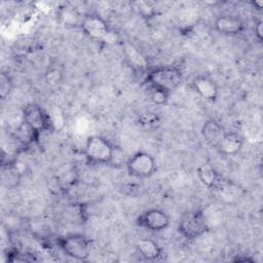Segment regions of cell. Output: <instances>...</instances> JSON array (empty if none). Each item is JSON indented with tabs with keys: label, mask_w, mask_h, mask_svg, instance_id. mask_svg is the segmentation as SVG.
Returning a JSON list of instances; mask_svg holds the SVG:
<instances>
[{
	"label": "cell",
	"mask_w": 263,
	"mask_h": 263,
	"mask_svg": "<svg viewBox=\"0 0 263 263\" xmlns=\"http://www.w3.org/2000/svg\"><path fill=\"white\" fill-rule=\"evenodd\" d=\"M183 70L179 65L157 66L147 70L144 82L148 88H157L170 95L178 88L183 81Z\"/></svg>",
	"instance_id": "cell-1"
},
{
	"label": "cell",
	"mask_w": 263,
	"mask_h": 263,
	"mask_svg": "<svg viewBox=\"0 0 263 263\" xmlns=\"http://www.w3.org/2000/svg\"><path fill=\"white\" fill-rule=\"evenodd\" d=\"M21 112L24 123L31 130L36 142L41 134L55 130L49 112L42 106L36 103H29L22 108Z\"/></svg>",
	"instance_id": "cell-2"
},
{
	"label": "cell",
	"mask_w": 263,
	"mask_h": 263,
	"mask_svg": "<svg viewBox=\"0 0 263 263\" xmlns=\"http://www.w3.org/2000/svg\"><path fill=\"white\" fill-rule=\"evenodd\" d=\"M84 156L90 166L110 164L114 158V145L105 137L89 136L84 144Z\"/></svg>",
	"instance_id": "cell-3"
},
{
	"label": "cell",
	"mask_w": 263,
	"mask_h": 263,
	"mask_svg": "<svg viewBox=\"0 0 263 263\" xmlns=\"http://www.w3.org/2000/svg\"><path fill=\"white\" fill-rule=\"evenodd\" d=\"M55 242L64 254L75 260L84 261L90 256L92 241L82 233H69L59 236Z\"/></svg>",
	"instance_id": "cell-4"
},
{
	"label": "cell",
	"mask_w": 263,
	"mask_h": 263,
	"mask_svg": "<svg viewBox=\"0 0 263 263\" xmlns=\"http://www.w3.org/2000/svg\"><path fill=\"white\" fill-rule=\"evenodd\" d=\"M178 232L188 241L195 240L210 230L204 212L193 210L182 216L178 224Z\"/></svg>",
	"instance_id": "cell-5"
},
{
	"label": "cell",
	"mask_w": 263,
	"mask_h": 263,
	"mask_svg": "<svg viewBox=\"0 0 263 263\" xmlns=\"http://www.w3.org/2000/svg\"><path fill=\"white\" fill-rule=\"evenodd\" d=\"M127 173L135 178L145 179L152 176L156 171L154 157L146 151L135 152L125 163Z\"/></svg>",
	"instance_id": "cell-6"
},
{
	"label": "cell",
	"mask_w": 263,
	"mask_h": 263,
	"mask_svg": "<svg viewBox=\"0 0 263 263\" xmlns=\"http://www.w3.org/2000/svg\"><path fill=\"white\" fill-rule=\"evenodd\" d=\"M170 216L161 209L151 208L144 211L136 219V225L153 232H160L170 225Z\"/></svg>",
	"instance_id": "cell-7"
},
{
	"label": "cell",
	"mask_w": 263,
	"mask_h": 263,
	"mask_svg": "<svg viewBox=\"0 0 263 263\" xmlns=\"http://www.w3.org/2000/svg\"><path fill=\"white\" fill-rule=\"evenodd\" d=\"M82 32L93 40H104L110 35V27L107 21L97 13H87L80 21Z\"/></svg>",
	"instance_id": "cell-8"
},
{
	"label": "cell",
	"mask_w": 263,
	"mask_h": 263,
	"mask_svg": "<svg viewBox=\"0 0 263 263\" xmlns=\"http://www.w3.org/2000/svg\"><path fill=\"white\" fill-rule=\"evenodd\" d=\"M190 88L200 98L209 102H215L219 96V86L217 81L208 74L195 76L190 84Z\"/></svg>",
	"instance_id": "cell-9"
},
{
	"label": "cell",
	"mask_w": 263,
	"mask_h": 263,
	"mask_svg": "<svg viewBox=\"0 0 263 263\" xmlns=\"http://www.w3.org/2000/svg\"><path fill=\"white\" fill-rule=\"evenodd\" d=\"M214 29L222 35L235 36L246 30V23L236 15L221 14L215 18Z\"/></svg>",
	"instance_id": "cell-10"
},
{
	"label": "cell",
	"mask_w": 263,
	"mask_h": 263,
	"mask_svg": "<svg viewBox=\"0 0 263 263\" xmlns=\"http://www.w3.org/2000/svg\"><path fill=\"white\" fill-rule=\"evenodd\" d=\"M197 177L200 181V183L215 191H220L226 184L223 177L220 175V173L216 170V167L211 163H202L197 167Z\"/></svg>",
	"instance_id": "cell-11"
},
{
	"label": "cell",
	"mask_w": 263,
	"mask_h": 263,
	"mask_svg": "<svg viewBox=\"0 0 263 263\" xmlns=\"http://www.w3.org/2000/svg\"><path fill=\"white\" fill-rule=\"evenodd\" d=\"M226 130L223 125L214 118L204 121L201 126V135L204 142L212 148L217 149Z\"/></svg>",
	"instance_id": "cell-12"
},
{
	"label": "cell",
	"mask_w": 263,
	"mask_h": 263,
	"mask_svg": "<svg viewBox=\"0 0 263 263\" xmlns=\"http://www.w3.org/2000/svg\"><path fill=\"white\" fill-rule=\"evenodd\" d=\"M136 249L140 256L147 261H159L163 257V250L151 238H140L136 242Z\"/></svg>",
	"instance_id": "cell-13"
},
{
	"label": "cell",
	"mask_w": 263,
	"mask_h": 263,
	"mask_svg": "<svg viewBox=\"0 0 263 263\" xmlns=\"http://www.w3.org/2000/svg\"><path fill=\"white\" fill-rule=\"evenodd\" d=\"M243 146V138L234 132H226L217 150L227 156L236 155Z\"/></svg>",
	"instance_id": "cell-14"
},
{
	"label": "cell",
	"mask_w": 263,
	"mask_h": 263,
	"mask_svg": "<svg viewBox=\"0 0 263 263\" xmlns=\"http://www.w3.org/2000/svg\"><path fill=\"white\" fill-rule=\"evenodd\" d=\"M21 181V175L15 166L14 161L8 162V164H3L2 168V183L8 189L14 188L18 185Z\"/></svg>",
	"instance_id": "cell-15"
},
{
	"label": "cell",
	"mask_w": 263,
	"mask_h": 263,
	"mask_svg": "<svg viewBox=\"0 0 263 263\" xmlns=\"http://www.w3.org/2000/svg\"><path fill=\"white\" fill-rule=\"evenodd\" d=\"M63 72L59 68H50L46 71L44 78L45 82L50 86H55L63 81Z\"/></svg>",
	"instance_id": "cell-16"
},
{
	"label": "cell",
	"mask_w": 263,
	"mask_h": 263,
	"mask_svg": "<svg viewBox=\"0 0 263 263\" xmlns=\"http://www.w3.org/2000/svg\"><path fill=\"white\" fill-rule=\"evenodd\" d=\"M149 90H150V99L155 105L162 106L168 102V99L171 96L168 92L161 89H157V88H149Z\"/></svg>",
	"instance_id": "cell-17"
},
{
	"label": "cell",
	"mask_w": 263,
	"mask_h": 263,
	"mask_svg": "<svg viewBox=\"0 0 263 263\" xmlns=\"http://www.w3.org/2000/svg\"><path fill=\"white\" fill-rule=\"evenodd\" d=\"M136 5H137V9H138L139 13L145 18H151L156 13L155 8L152 6V4L150 2H145V1L137 2Z\"/></svg>",
	"instance_id": "cell-18"
},
{
	"label": "cell",
	"mask_w": 263,
	"mask_h": 263,
	"mask_svg": "<svg viewBox=\"0 0 263 263\" xmlns=\"http://www.w3.org/2000/svg\"><path fill=\"white\" fill-rule=\"evenodd\" d=\"M0 95L1 99L5 100L7 96H9L11 89H12V82L9 78V76L6 73H2L0 78Z\"/></svg>",
	"instance_id": "cell-19"
},
{
	"label": "cell",
	"mask_w": 263,
	"mask_h": 263,
	"mask_svg": "<svg viewBox=\"0 0 263 263\" xmlns=\"http://www.w3.org/2000/svg\"><path fill=\"white\" fill-rule=\"evenodd\" d=\"M140 122L143 125L151 126V125H154L156 122H158V118L157 116H155V114H146L140 118Z\"/></svg>",
	"instance_id": "cell-20"
},
{
	"label": "cell",
	"mask_w": 263,
	"mask_h": 263,
	"mask_svg": "<svg viewBox=\"0 0 263 263\" xmlns=\"http://www.w3.org/2000/svg\"><path fill=\"white\" fill-rule=\"evenodd\" d=\"M254 33H255V37L259 42H262L263 40V21L259 20L258 22H256L255 27H254Z\"/></svg>",
	"instance_id": "cell-21"
},
{
	"label": "cell",
	"mask_w": 263,
	"mask_h": 263,
	"mask_svg": "<svg viewBox=\"0 0 263 263\" xmlns=\"http://www.w3.org/2000/svg\"><path fill=\"white\" fill-rule=\"evenodd\" d=\"M231 261L235 262V263H239V262H250V263H254L255 259L250 257V256H246V255H235V257L233 259H231Z\"/></svg>",
	"instance_id": "cell-22"
},
{
	"label": "cell",
	"mask_w": 263,
	"mask_h": 263,
	"mask_svg": "<svg viewBox=\"0 0 263 263\" xmlns=\"http://www.w3.org/2000/svg\"><path fill=\"white\" fill-rule=\"evenodd\" d=\"M251 4L257 10H260L263 7V1L262 0H254V1L251 2Z\"/></svg>",
	"instance_id": "cell-23"
}]
</instances>
